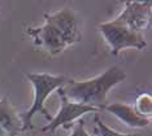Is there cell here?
Segmentation results:
<instances>
[{"instance_id":"8992f818","label":"cell","mask_w":152,"mask_h":136,"mask_svg":"<svg viewBox=\"0 0 152 136\" xmlns=\"http://www.w3.org/2000/svg\"><path fill=\"white\" fill-rule=\"evenodd\" d=\"M117 18L131 30L143 34L150 25L151 1H126L125 8Z\"/></svg>"},{"instance_id":"9c48e42d","label":"cell","mask_w":152,"mask_h":136,"mask_svg":"<svg viewBox=\"0 0 152 136\" xmlns=\"http://www.w3.org/2000/svg\"><path fill=\"white\" fill-rule=\"evenodd\" d=\"M134 109H135L140 116H144V117L151 116V96L148 95V93L140 95L138 97Z\"/></svg>"},{"instance_id":"3957f363","label":"cell","mask_w":152,"mask_h":136,"mask_svg":"<svg viewBox=\"0 0 152 136\" xmlns=\"http://www.w3.org/2000/svg\"><path fill=\"white\" fill-rule=\"evenodd\" d=\"M31 84L34 86V101L30 106V109L21 114L22 127L23 131L31 130L33 128V118L35 114H42L47 121H51L52 117L46 109L44 104H46L47 97L58 88H63L66 84L69 79L64 75H52L48 73H25Z\"/></svg>"},{"instance_id":"277c9868","label":"cell","mask_w":152,"mask_h":136,"mask_svg":"<svg viewBox=\"0 0 152 136\" xmlns=\"http://www.w3.org/2000/svg\"><path fill=\"white\" fill-rule=\"evenodd\" d=\"M99 29L115 56L125 48H135L140 51L147 47L143 34L131 30L118 18L102 23Z\"/></svg>"},{"instance_id":"7a4b0ae2","label":"cell","mask_w":152,"mask_h":136,"mask_svg":"<svg viewBox=\"0 0 152 136\" xmlns=\"http://www.w3.org/2000/svg\"><path fill=\"white\" fill-rule=\"evenodd\" d=\"M126 79V73L118 66H110L103 74L87 81H68L60 91L68 100L82 105L103 110L107 105V95L109 89Z\"/></svg>"},{"instance_id":"8fae6325","label":"cell","mask_w":152,"mask_h":136,"mask_svg":"<svg viewBox=\"0 0 152 136\" xmlns=\"http://www.w3.org/2000/svg\"><path fill=\"white\" fill-rule=\"evenodd\" d=\"M69 136H90L85 128V121L83 119H78L75 122V126Z\"/></svg>"},{"instance_id":"52a82bcc","label":"cell","mask_w":152,"mask_h":136,"mask_svg":"<svg viewBox=\"0 0 152 136\" xmlns=\"http://www.w3.org/2000/svg\"><path fill=\"white\" fill-rule=\"evenodd\" d=\"M103 110H107V111H109V113H112L113 116H116L121 122H124L126 126L133 127V128H143L150 124V118L140 116V114L134 109V106L129 105V104H124V103L107 104Z\"/></svg>"},{"instance_id":"6da1fadb","label":"cell","mask_w":152,"mask_h":136,"mask_svg":"<svg viewBox=\"0 0 152 136\" xmlns=\"http://www.w3.org/2000/svg\"><path fill=\"white\" fill-rule=\"evenodd\" d=\"M46 22L35 29H27V34L34 39V43L42 47L51 55L63 52L68 45L81 40L78 18L74 10L64 8L55 13L44 15Z\"/></svg>"},{"instance_id":"5b68a950","label":"cell","mask_w":152,"mask_h":136,"mask_svg":"<svg viewBox=\"0 0 152 136\" xmlns=\"http://www.w3.org/2000/svg\"><path fill=\"white\" fill-rule=\"evenodd\" d=\"M58 96H60V100H61L60 110H58V113L50 121V123L42 128L43 132H53L56 128L61 127V126H66L68 123L78 119L79 117H82L86 113H91V111L96 113V111H99V110H96L95 108L82 105V104H77V103H73V101L68 100L64 93L60 91V88H58Z\"/></svg>"},{"instance_id":"ba28073f","label":"cell","mask_w":152,"mask_h":136,"mask_svg":"<svg viewBox=\"0 0 152 136\" xmlns=\"http://www.w3.org/2000/svg\"><path fill=\"white\" fill-rule=\"evenodd\" d=\"M23 131L21 116L8 99L0 100V136H17Z\"/></svg>"},{"instance_id":"30bf717a","label":"cell","mask_w":152,"mask_h":136,"mask_svg":"<svg viewBox=\"0 0 152 136\" xmlns=\"http://www.w3.org/2000/svg\"><path fill=\"white\" fill-rule=\"evenodd\" d=\"M95 123H96V127H98L100 136H140V135H137V134H121V132L112 130V128L107 126L98 116H95Z\"/></svg>"}]
</instances>
